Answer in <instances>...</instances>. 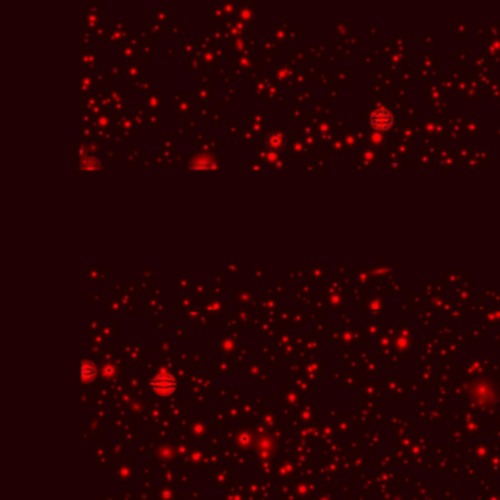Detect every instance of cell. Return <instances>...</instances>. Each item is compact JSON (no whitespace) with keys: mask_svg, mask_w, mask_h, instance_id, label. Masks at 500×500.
<instances>
[{"mask_svg":"<svg viewBox=\"0 0 500 500\" xmlns=\"http://www.w3.org/2000/svg\"><path fill=\"white\" fill-rule=\"evenodd\" d=\"M370 123L373 125V128L376 131H386L390 128V125L393 123V117L392 115L386 110V109H379L376 110L371 117H370Z\"/></svg>","mask_w":500,"mask_h":500,"instance_id":"1","label":"cell"}]
</instances>
